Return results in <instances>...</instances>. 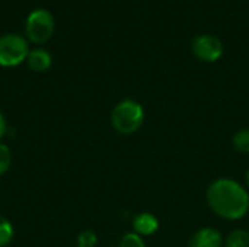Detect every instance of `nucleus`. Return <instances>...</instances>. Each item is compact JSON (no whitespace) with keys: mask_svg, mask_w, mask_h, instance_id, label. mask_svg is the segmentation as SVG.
<instances>
[{"mask_svg":"<svg viewBox=\"0 0 249 247\" xmlns=\"http://www.w3.org/2000/svg\"><path fill=\"white\" fill-rule=\"evenodd\" d=\"M207 202L212 211L220 218L236 221L249 211L248 191L233 179H217L207 189Z\"/></svg>","mask_w":249,"mask_h":247,"instance_id":"obj_1","label":"nucleus"},{"mask_svg":"<svg viewBox=\"0 0 249 247\" xmlns=\"http://www.w3.org/2000/svg\"><path fill=\"white\" fill-rule=\"evenodd\" d=\"M143 122H144V109L139 102L133 99H124L118 102L111 112L112 128L124 135H130L139 131Z\"/></svg>","mask_w":249,"mask_h":247,"instance_id":"obj_2","label":"nucleus"},{"mask_svg":"<svg viewBox=\"0 0 249 247\" xmlns=\"http://www.w3.org/2000/svg\"><path fill=\"white\" fill-rule=\"evenodd\" d=\"M29 54L28 42L18 33H6L0 36V66L16 67L22 61H26Z\"/></svg>","mask_w":249,"mask_h":247,"instance_id":"obj_3","label":"nucleus"},{"mask_svg":"<svg viewBox=\"0 0 249 247\" xmlns=\"http://www.w3.org/2000/svg\"><path fill=\"white\" fill-rule=\"evenodd\" d=\"M54 26L55 23L53 15L45 9H36L28 16L25 31L31 42L44 44L51 38L54 32Z\"/></svg>","mask_w":249,"mask_h":247,"instance_id":"obj_4","label":"nucleus"},{"mask_svg":"<svg viewBox=\"0 0 249 247\" xmlns=\"http://www.w3.org/2000/svg\"><path fill=\"white\" fill-rule=\"evenodd\" d=\"M194 55L204 63H216L225 51L223 42L214 35H198L193 41Z\"/></svg>","mask_w":249,"mask_h":247,"instance_id":"obj_5","label":"nucleus"},{"mask_svg":"<svg viewBox=\"0 0 249 247\" xmlns=\"http://www.w3.org/2000/svg\"><path fill=\"white\" fill-rule=\"evenodd\" d=\"M223 237L219 230L212 227H204L193 234L188 247H222Z\"/></svg>","mask_w":249,"mask_h":247,"instance_id":"obj_6","label":"nucleus"},{"mask_svg":"<svg viewBox=\"0 0 249 247\" xmlns=\"http://www.w3.org/2000/svg\"><path fill=\"white\" fill-rule=\"evenodd\" d=\"M133 229L139 236H152L159 229V220L150 213H140L133 218Z\"/></svg>","mask_w":249,"mask_h":247,"instance_id":"obj_7","label":"nucleus"},{"mask_svg":"<svg viewBox=\"0 0 249 247\" xmlns=\"http://www.w3.org/2000/svg\"><path fill=\"white\" fill-rule=\"evenodd\" d=\"M51 63H53V58H51L50 52L42 48H35V49L29 51V54L26 57L28 67L36 73L47 71L51 67Z\"/></svg>","mask_w":249,"mask_h":247,"instance_id":"obj_8","label":"nucleus"},{"mask_svg":"<svg viewBox=\"0 0 249 247\" xmlns=\"http://www.w3.org/2000/svg\"><path fill=\"white\" fill-rule=\"evenodd\" d=\"M15 237L13 224L3 215H0V247H7Z\"/></svg>","mask_w":249,"mask_h":247,"instance_id":"obj_9","label":"nucleus"},{"mask_svg":"<svg viewBox=\"0 0 249 247\" xmlns=\"http://www.w3.org/2000/svg\"><path fill=\"white\" fill-rule=\"evenodd\" d=\"M225 247H249V233L245 230L232 231L225 242Z\"/></svg>","mask_w":249,"mask_h":247,"instance_id":"obj_10","label":"nucleus"},{"mask_svg":"<svg viewBox=\"0 0 249 247\" xmlns=\"http://www.w3.org/2000/svg\"><path fill=\"white\" fill-rule=\"evenodd\" d=\"M232 144L233 147L239 151V153H244V154H248L249 153V130L248 128H244L238 132H235L233 138H232Z\"/></svg>","mask_w":249,"mask_h":247,"instance_id":"obj_11","label":"nucleus"},{"mask_svg":"<svg viewBox=\"0 0 249 247\" xmlns=\"http://www.w3.org/2000/svg\"><path fill=\"white\" fill-rule=\"evenodd\" d=\"M76 245L77 247H95L98 245V236L92 230H85L77 236Z\"/></svg>","mask_w":249,"mask_h":247,"instance_id":"obj_12","label":"nucleus"},{"mask_svg":"<svg viewBox=\"0 0 249 247\" xmlns=\"http://www.w3.org/2000/svg\"><path fill=\"white\" fill-rule=\"evenodd\" d=\"M10 165H12V151L4 143H0V176H3L10 169Z\"/></svg>","mask_w":249,"mask_h":247,"instance_id":"obj_13","label":"nucleus"},{"mask_svg":"<svg viewBox=\"0 0 249 247\" xmlns=\"http://www.w3.org/2000/svg\"><path fill=\"white\" fill-rule=\"evenodd\" d=\"M117 247H146L144 242L142 239V236L136 234V233H127L121 237V240L118 242Z\"/></svg>","mask_w":249,"mask_h":247,"instance_id":"obj_14","label":"nucleus"},{"mask_svg":"<svg viewBox=\"0 0 249 247\" xmlns=\"http://www.w3.org/2000/svg\"><path fill=\"white\" fill-rule=\"evenodd\" d=\"M6 131H7V122H6V118H4L3 112L0 111V140L4 137Z\"/></svg>","mask_w":249,"mask_h":247,"instance_id":"obj_15","label":"nucleus"},{"mask_svg":"<svg viewBox=\"0 0 249 247\" xmlns=\"http://www.w3.org/2000/svg\"><path fill=\"white\" fill-rule=\"evenodd\" d=\"M245 181H247V186H248L249 189V170L247 172V176H245Z\"/></svg>","mask_w":249,"mask_h":247,"instance_id":"obj_16","label":"nucleus"}]
</instances>
